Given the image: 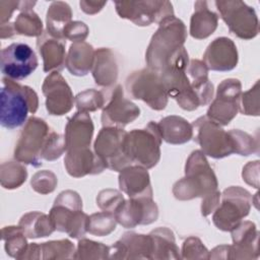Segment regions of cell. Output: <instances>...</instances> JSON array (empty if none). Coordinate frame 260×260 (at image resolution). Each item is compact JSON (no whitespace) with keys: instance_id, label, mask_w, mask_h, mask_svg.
Listing matches in <instances>:
<instances>
[{"instance_id":"1","label":"cell","mask_w":260,"mask_h":260,"mask_svg":"<svg viewBox=\"0 0 260 260\" xmlns=\"http://www.w3.org/2000/svg\"><path fill=\"white\" fill-rule=\"evenodd\" d=\"M0 101L1 126L10 130L25 124L28 113L35 114L39 107L38 94L31 87L7 77L2 78Z\"/></svg>"},{"instance_id":"2","label":"cell","mask_w":260,"mask_h":260,"mask_svg":"<svg viewBox=\"0 0 260 260\" xmlns=\"http://www.w3.org/2000/svg\"><path fill=\"white\" fill-rule=\"evenodd\" d=\"M217 193V180L204 153L200 150L193 151L186 161L185 177L173 187L174 196L179 200L196 197L204 200Z\"/></svg>"},{"instance_id":"3","label":"cell","mask_w":260,"mask_h":260,"mask_svg":"<svg viewBox=\"0 0 260 260\" xmlns=\"http://www.w3.org/2000/svg\"><path fill=\"white\" fill-rule=\"evenodd\" d=\"M187 38L184 22L175 15L159 22L157 30L148 45L145 60L150 69L160 72L171 57L181 48Z\"/></svg>"},{"instance_id":"4","label":"cell","mask_w":260,"mask_h":260,"mask_svg":"<svg viewBox=\"0 0 260 260\" xmlns=\"http://www.w3.org/2000/svg\"><path fill=\"white\" fill-rule=\"evenodd\" d=\"M49 216L55 230L65 232L71 238L79 239L87 232L89 216L82 212V201L75 191L61 192L56 198Z\"/></svg>"},{"instance_id":"5","label":"cell","mask_w":260,"mask_h":260,"mask_svg":"<svg viewBox=\"0 0 260 260\" xmlns=\"http://www.w3.org/2000/svg\"><path fill=\"white\" fill-rule=\"evenodd\" d=\"M161 134L157 123L150 122L144 129H134L127 132L125 151L131 164L145 169L153 168L159 160Z\"/></svg>"},{"instance_id":"6","label":"cell","mask_w":260,"mask_h":260,"mask_svg":"<svg viewBox=\"0 0 260 260\" xmlns=\"http://www.w3.org/2000/svg\"><path fill=\"white\" fill-rule=\"evenodd\" d=\"M128 94L146 103L151 109L160 111L168 104V93L159 72L150 68L133 72L126 80Z\"/></svg>"},{"instance_id":"7","label":"cell","mask_w":260,"mask_h":260,"mask_svg":"<svg viewBox=\"0 0 260 260\" xmlns=\"http://www.w3.org/2000/svg\"><path fill=\"white\" fill-rule=\"evenodd\" d=\"M50 127L40 118L30 117L20 131L14 148V158L32 167L42 165V151L50 134Z\"/></svg>"},{"instance_id":"8","label":"cell","mask_w":260,"mask_h":260,"mask_svg":"<svg viewBox=\"0 0 260 260\" xmlns=\"http://www.w3.org/2000/svg\"><path fill=\"white\" fill-rule=\"evenodd\" d=\"M252 203L251 194L240 187H230L222 193V201L215 208L212 220L215 226L228 232L234 230L248 215Z\"/></svg>"},{"instance_id":"9","label":"cell","mask_w":260,"mask_h":260,"mask_svg":"<svg viewBox=\"0 0 260 260\" xmlns=\"http://www.w3.org/2000/svg\"><path fill=\"white\" fill-rule=\"evenodd\" d=\"M192 127L195 131L194 141L200 145L204 154L213 158H222L235 152L230 133L206 116L194 121Z\"/></svg>"},{"instance_id":"10","label":"cell","mask_w":260,"mask_h":260,"mask_svg":"<svg viewBox=\"0 0 260 260\" xmlns=\"http://www.w3.org/2000/svg\"><path fill=\"white\" fill-rule=\"evenodd\" d=\"M127 132L122 128L103 127L94 141V152L104 166L112 171L120 172L131 166L125 151Z\"/></svg>"},{"instance_id":"11","label":"cell","mask_w":260,"mask_h":260,"mask_svg":"<svg viewBox=\"0 0 260 260\" xmlns=\"http://www.w3.org/2000/svg\"><path fill=\"white\" fill-rule=\"evenodd\" d=\"M220 17L231 32L245 40L258 34V18L254 9L243 1H215Z\"/></svg>"},{"instance_id":"12","label":"cell","mask_w":260,"mask_h":260,"mask_svg":"<svg viewBox=\"0 0 260 260\" xmlns=\"http://www.w3.org/2000/svg\"><path fill=\"white\" fill-rule=\"evenodd\" d=\"M115 7L120 17L140 26L159 23L174 15L173 5L169 1H116Z\"/></svg>"},{"instance_id":"13","label":"cell","mask_w":260,"mask_h":260,"mask_svg":"<svg viewBox=\"0 0 260 260\" xmlns=\"http://www.w3.org/2000/svg\"><path fill=\"white\" fill-rule=\"evenodd\" d=\"M38 65L35 51L24 43H12L1 51V72L12 80L26 78Z\"/></svg>"},{"instance_id":"14","label":"cell","mask_w":260,"mask_h":260,"mask_svg":"<svg viewBox=\"0 0 260 260\" xmlns=\"http://www.w3.org/2000/svg\"><path fill=\"white\" fill-rule=\"evenodd\" d=\"M241 83L238 79H224L217 86L216 96L207 110L206 117L219 125H228L240 108Z\"/></svg>"},{"instance_id":"15","label":"cell","mask_w":260,"mask_h":260,"mask_svg":"<svg viewBox=\"0 0 260 260\" xmlns=\"http://www.w3.org/2000/svg\"><path fill=\"white\" fill-rule=\"evenodd\" d=\"M117 222L124 228H134L138 224H149L156 220L158 208L152 197L130 198L124 201L114 213Z\"/></svg>"},{"instance_id":"16","label":"cell","mask_w":260,"mask_h":260,"mask_svg":"<svg viewBox=\"0 0 260 260\" xmlns=\"http://www.w3.org/2000/svg\"><path fill=\"white\" fill-rule=\"evenodd\" d=\"M121 85L114 87L111 96L102 112L104 127L123 128L133 122L140 115L139 108L124 98Z\"/></svg>"},{"instance_id":"17","label":"cell","mask_w":260,"mask_h":260,"mask_svg":"<svg viewBox=\"0 0 260 260\" xmlns=\"http://www.w3.org/2000/svg\"><path fill=\"white\" fill-rule=\"evenodd\" d=\"M42 88L46 96V108L49 114L61 116L72 109L75 101L72 91L58 71L52 72L45 78Z\"/></svg>"},{"instance_id":"18","label":"cell","mask_w":260,"mask_h":260,"mask_svg":"<svg viewBox=\"0 0 260 260\" xmlns=\"http://www.w3.org/2000/svg\"><path fill=\"white\" fill-rule=\"evenodd\" d=\"M36 1H20L19 13L9 24L0 26L1 39L11 38L14 35L27 37H40L43 35V23L39 15L34 11Z\"/></svg>"},{"instance_id":"19","label":"cell","mask_w":260,"mask_h":260,"mask_svg":"<svg viewBox=\"0 0 260 260\" xmlns=\"http://www.w3.org/2000/svg\"><path fill=\"white\" fill-rule=\"evenodd\" d=\"M203 63L209 70L230 71L238 63L237 47L228 38H217L207 47L203 55Z\"/></svg>"},{"instance_id":"20","label":"cell","mask_w":260,"mask_h":260,"mask_svg":"<svg viewBox=\"0 0 260 260\" xmlns=\"http://www.w3.org/2000/svg\"><path fill=\"white\" fill-rule=\"evenodd\" d=\"M93 134V124L86 112L78 111L69 120L65 128L66 150L89 148Z\"/></svg>"},{"instance_id":"21","label":"cell","mask_w":260,"mask_h":260,"mask_svg":"<svg viewBox=\"0 0 260 260\" xmlns=\"http://www.w3.org/2000/svg\"><path fill=\"white\" fill-rule=\"evenodd\" d=\"M119 186L129 198L152 197L149 175L147 170L141 166H129L121 170Z\"/></svg>"},{"instance_id":"22","label":"cell","mask_w":260,"mask_h":260,"mask_svg":"<svg viewBox=\"0 0 260 260\" xmlns=\"http://www.w3.org/2000/svg\"><path fill=\"white\" fill-rule=\"evenodd\" d=\"M64 166L67 173L74 178L100 174L106 169L102 160L95 153L91 152L90 148L67 150Z\"/></svg>"},{"instance_id":"23","label":"cell","mask_w":260,"mask_h":260,"mask_svg":"<svg viewBox=\"0 0 260 260\" xmlns=\"http://www.w3.org/2000/svg\"><path fill=\"white\" fill-rule=\"evenodd\" d=\"M112 249V258H151L152 240L150 235L125 233Z\"/></svg>"},{"instance_id":"24","label":"cell","mask_w":260,"mask_h":260,"mask_svg":"<svg viewBox=\"0 0 260 260\" xmlns=\"http://www.w3.org/2000/svg\"><path fill=\"white\" fill-rule=\"evenodd\" d=\"M37 47L44 62V71H60L64 68L66 62L65 44L62 40L56 39L49 34L43 32L38 38Z\"/></svg>"},{"instance_id":"25","label":"cell","mask_w":260,"mask_h":260,"mask_svg":"<svg viewBox=\"0 0 260 260\" xmlns=\"http://www.w3.org/2000/svg\"><path fill=\"white\" fill-rule=\"evenodd\" d=\"M91 72L98 85L108 87L116 82L118 65L115 55L110 49L101 48L94 52Z\"/></svg>"},{"instance_id":"26","label":"cell","mask_w":260,"mask_h":260,"mask_svg":"<svg viewBox=\"0 0 260 260\" xmlns=\"http://www.w3.org/2000/svg\"><path fill=\"white\" fill-rule=\"evenodd\" d=\"M186 72L200 106L207 105L213 95V85L208 79V69L200 60H191Z\"/></svg>"},{"instance_id":"27","label":"cell","mask_w":260,"mask_h":260,"mask_svg":"<svg viewBox=\"0 0 260 260\" xmlns=\"http://www.w3.org/2000/svg\"><path fill=\"white\" fill-rule=\"evenodd\" d=\"M217 20L218 16L209 9L208 2L196 1L190 21V35L198 40L209 37L216 29Z\"/></svg>"},{"instance_id":"28","label":"cell","mask_w":260,"mask_h":260,"mask_svg":"<svg viewBox=\"0 0 260 260\" xmlns=\"http://www.w3.org/2000/svg\"><path fill=\"white\" fill-rule=\"evenodd\" d=\"M161 138L170 144H183L193 138L192 124L182 117L168 116L157 123Z\"/></svg>"},{"instance_id":"29","label":"cell","mask_w":260,"mask_h":260,"mask_svg":"<svg viewBox=\"0 0 260 260\" xmlns=\"http://www.w3.org/2000/svg\"><path fill=\"white\" fill-rule=\"evenodd\" d=\"M94 58L93 48L85 42L73 43L68 51L65 65L73 75H86L92 68Z\"/></svg>"},{"instance_id":"30","label":"cell","mask_w":260,"mask_h":260,"mask_svg":"<svg viewBox=\"0 0 260 260\" xmlns=\"http://www.w3.org/2000/svg\"><path fill=\"white\" fill-rule=\"evenodd\" d=\"M72 12L70 6L63 1L52 2L47 11V30L48 34L56 39L64 40L63 32L71 22Z\"/></svg>"},{"instance_id":"31","label":"cell","mask_w":260,"mask_h":260,"mask_svg":"<svg viewBox=\"0 0 260 260\" xmlns=\"http://www.w3.org/2000/svg\"><path fill=\"white\" fill-rule=\"evenodd\" d=\"M18 225L27 238H43L51 235L55 231V226L49 215L31 211L21 216Z\"/></svg>"},{"instance_id":"32","label":"cell","mask_w":260,"mask_h":260,"mask_svg":"<svg viewBox=\"0 0 260 260\" xmlns=\"http://www.w3.org/2000/svg\"><path fill=\"white\" fill-rule=\"evenodd\" d=\"M152 240L151 258H157L159 253H166V258H179L175 237L168 228H158L150 234Z\"/></svg>"},{"instance_id":"33","label":"cell","mask_w":260,"mask_h":260,"mask_svg":"<svg viewBox=\"0 0 260 260\" xmlns=\"http://www.w3.org/2000/svg\"><path fill=\"white\" fill-rule=\"evenodd\" d=\"M1 233L6 253L13 258L21 259L28 245L25 239L26 236L24 235L20 226H4Z\"/></svg>"},{"instance_id":"34","label":"cell","mask_w":260,"mask_h":260,"mask_svg":"<svg viewBox=\"0 0 260 260\" xmlns=\"http://www.w3.org/2000/svg\"><path fill=\"white\" fill-rule=\"evenodd\" d=\"M20 161H5L1 164L0 182L4 189L20 187L26 180L27 171Z\"/></svg>"},{"instance_id":"35","label":"cell","mask_w":260,"mask_h":260,"mask_svg":"<svg viewBox=\"0 0 260 260\" xmlns=\"http://www.w3.org/2000/svg\"><path fill=\"white\" fill-rule=\"evenodd\" d=\"M116 218L111 212L93 213L88 217L87 232L95 236H107L116 229Z\"/></svg>"},{"instance_id":"36","label":"cell","mask_w":260,"mask_h":260,"mask_svg":"<svg viewBox=\"0 0 260 260\" xmlns=\"http://www.w3.org/2000/svg\"><path fill=\"white\" fill-rule=\"evenodd\" d=\"M105 95L95 89H86L75 96V105L78 111L93 112L105 106Z\"/></svg>"},{"instance_id":"37","label":"cell","mask_w":260,"mask_h":260,"mask_svg":"<svg viewBox=\"0 0 260 260\" xmlns=\"http://www.w3.org/2000/svg\"><path fill=\"white\" fill-rule=\"evenodd\" d=\"M65 150V138H63L62 135L51 131L45 142L41 157L46 160H55L59 158Z\"/></svg>"},{"instance_id":"38","label":"cell","mask_w":260,"mask_h":260,"mask_svg":"<svg viewBox=\"0 0 260 260\" xmlns=\"http://www.w3.org/2000/svg\"><path fill=\"white\" fill-rule=\"evenodd\" d=\"M41 252H44V256L42 258H50L52 253H55L54 258H70L74 255V246L68 240H60V241H51L47 243H43L40 245Z\"/></svg>"},{"instance_id":"39","label":"cell","mask_w":260,"mask_h":260,"mask_svg":"<svg viewBox=\"0 0 260 260\" xmlns=\"http://www.w3.org/2000/svg\"><path fill=\"white\" fill-rule=\"evenodd\" d=\"M57 177L51 171H40L36 173L30 181L32 189L41 194H48L55 190L57 186Z\"/></svg>"},{"instance_id":"40","label":"cell","mask_w":260,"mask_h":260,"mask_svg":"<svg viewBox=\"0 0 260 260\" xmlns=\"http://www.w3.org/2000/svg\"><path fill=\"white\" fill-rule=\"evenodd\" d=\"M124 198L122 194L117 190L107 189L103 190L99 193L96 197V204L103 210L111 213H115L117 209L124 202Z\"/></svg>"},{"instance_id":"41","label":"cell","mask_w":260,"mask_h":260,"mask_svg":"<svg viewBox=\"0 0 260 260\" xmlns=\"http://www.w3.org/2000/svg\"><path fill=\"white\" fill-rule=\"evenodd\" d=\"M233 142H234V149L235 152L241 155H249L250 153L254 152V147H257L254 144L253 137L249 134L242 132L240 130H231L229 131Z\"/></svg>"},{"instance_id":"42","label":"cell","mask_w":260,"mask_h":260,"mask_svg":"<svg viewBox=\"0 0 260 260\" xmlns=\"http://www.w3.org/2000/svg\"><path fill=\"white\" fill-rule=\"evenodd\" d=\"M88 35V27L82 21H71L63 32V39L75 42H83Z\"/></svg>"},{"instance_id":"43","label":"cell","mask_w":260,"mask_h":260,"mask_svg":"<svg viewBox=\"0 0 260 260\" xmlns=\"http://www.w3.org/2000/svg\"><path fill=\"white\" fill-rule=\"evenodd\" d=\"M18 8L19 1H0V26L9 24L13 13Z\"/></svg>"},{"instance_id":"44","label":"cell","mask_w":260,"mask_h":260,"mask_svg":"<svg viewBox=\"0 0 260 260\" xmlns=\"http://www.w3.org/2000/svg\"><path fill=\"white\" fill-rule=\"evenodd\" d=\"M107 4V2H100V1H88L82 0L79 2L80 8L86 14H95L100 12L103 7Z\"/></svg>"}]
</instances>
